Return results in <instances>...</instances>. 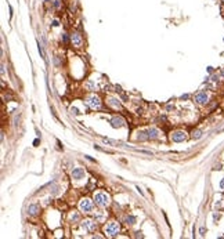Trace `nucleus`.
I'll return each instance as SVG.
<instances>
[{
  "instance_id": "20",
  "label": "nucleus",
  "mask_w": 224,
  "mask_h": 239,
  "mask_svg": "<svg viewBox=\"0 0 224 239\" xmlns=\"http://www.w3.org/2000/svg\"><path fill=\"white\" fill-rule=\"evenodd\" d=\"M102 141L107 142V144H111V145H114V144H116L115 141H112V140H109V138H102Z\"/></svg>"
},
{
  "instance_id": "23",
  "label": "nucleus",
  "mask_w": 224,
  "mask_h": 239,
  "mask_svg": "<svg viewBox=\"0 0 224 239\" xmlns=\"http://www.w3.org/2000/svg\"><path fill=\"white\" fill-rule=\"evenodd\" d=\"M62 39H64V42H65V43L68 42V37H66V35H65V33H64V35H62Z\"/></svg>"
},
{
  "instance_id": "7",
  "label": "nucleus",
  "mask_w": 224,
  "mask_h": 239,
  "mask_svg": "<svg viewBox=\"0 0 224 239\" xmlns=\"http://www.w3.org/2000/svg\"><path fill=\"white\" fill-rule=\"evenodd\" d=\"M71 42L73 46H76V47H80L82 43H83V40H82V36L78 33V32H75V33H72L71 35Z\"/></svg>"
},
{
  "instance_id": "16",
  "label": "nucleus",
  "mask_w": 224,
  "mask_h": 239,
  "mask_svg": "<svg viewBox=\"0 0 224 239\" xmlns=\"http://www.w3.org/2000/svg\"><path fill=\"white\" fill-rule=\"evenodd\" d=\"M37 48H39V53H40V57L43 58V60H46V55H45V51H43V46L40 44L39 42H37Z\"/></svg>"
},
{
  "instance_id": "22",
  "label": "nucleus",
  "mask_w": 224,
  "mask_h": 239,
  "mask_svg": "<svg viewBox=\"0 0 224 239\" xmlns=\"http://www.w3.org/2000/svg\"><path fill=\"white\" fill-rule=\"evenodd\" d=\"M220 189L224 191V178H221V181H220Z\"/></svg>"
},
{
  "instance_id": "10",
  "label": "nucleus",
  "mask_w": 224,
  "mask_h": 239,
  "mask_svg": "<svg viewBox=\"0 0 224 239\" xmlns=\"http://www.w3.org/2000/svg\"><path fill=\"white\" fill-rule=\"evenodd\" d=\"M111 123H112V127L118 129V127H122V126L125 124V120H123L122 118H119V116H115V118L111 119Z\"/></svg>"
},
{
  "instance_id": "13",
  "label": "nucleus",
  "mask_w": 224,
  "mask_h": 239,
  "mask_svg": "<svg viewBox=\"0 0 224 239\" xmlns=\"http://www.w3.org/2000/svg\"><path fill=\"white\" fill-rule=\"evenodd\" d=\"M108 104H109L111 106H114V108H119V106H120V102H119L118 98H109Z\"/></svg>"
},
{
  "instance_id": "15",
  "label": "nucleus",
  "mask_w": 224,
  "mask_h": 239,
  "mask_svg": "<svg viewBox=\"0 0 224 239\" xmlns=\"http://www.w3.org/2000/svg\"><path fill=\"white\" fill-rule=\"evenodd\" d=\"M201 137H202V131H201V130H194V131H192V138L199 140Z\"/></svg>"
},
{
  "instance_id": "8",
  "label": "nucleus",
  "mask_w": 224,
  "mask_h": 239,
  "mask_svg": "<svg viewBox=\"0 0 224 239\" xmlns=\"http://www.w3.org/2000/svg\"><path fill=\"white\" fill-rule=\"evenodd\" d=\"M187 138V135H185V133L184 131H174V133L171 134V140L176 142H181L184 141Z\"/></svg>"
},
{
  "instance_id": "14",
  "label": "nucleus",
  "mask_w": 224,
  "mask_h": 239,
  "mask_svg": "<svg viewBox=\"0 0 224 239\" xmlns=\"http://www.w3.org/2000/svg\"><path fill=\"white\" fill-rule=\"evenodd\" d=\"M125 222L127 225H133V224H136V217L134 216H127L125 218Z\"/></svg>"
},
{
  "instance_id": "2",
  "label": "nucleus",
  "mask_w": 224,
  "mask_h": 239,
  "mask_svg": "<svg viewBox=\"0 0 224 239\" xmlns=\"http://www.w3.org/2000/svg\"><path fill=\"white\" fill-rule=\"evenodd\" d=\"M105 234L108 236H115L119 234V224L118 222H109L105 225Z\"/></svg>"
},
{
  "instance_id": "21",
  "label": "nucleus",
  "mask_w": 224,
  "mask_h": 239,
  "mask_svg": "<svg viewBox=\"0 0 224 239\" xmlns=\"http://www.w3.org/2000/svg\"><path fill=\"white\" fill-rule=\"evenodd\" d=\"M54 7H55V9H60V7H61V1H60V0H55V1H54Z\"/></svg>"
},
{
  "instance_id": "11",
  "label": "nucleus",
  "mask_w": 224,
  "mask_h": 239,
  "mask_svg": "<svg viewBox=\"0 0 224 239\" xmlns=\"http://www.w3.org/2000/svg\"><path fill=\"white\" fill-rule=\"evenodd\" d=\"M39 210H40L39 204H29L28 206V214L29 216H36L39 213Z\"/></svg>"
},
{
  "instance_id": "1",
  "label": "nucleus",
  "mask_w": 224,
  "mask_h": 239,
  "mask_svg": "<svg viewBox=\"0 0 224 239\" xmlns=\"http://www.w3.org/2000/svg\"><path fill=\"white\" fill-rule=\"evenodd\" d=\"M94 202L100 207H105L109 203V196L105 192H97V194L94 195Z\"/></svg>"
},
{
  "instance_id": "25",
  "label": "nucleus",
  "mask_w": 224,
  "mask_h": 239,
  "mask_svg": "<svg viewBox=\"0 0 224 239\" xmlns=\"http://www.w3.org/2000/svg\"><path fill=\"white\" fill-rule=\"evenodd\" d=\"M46 1H50V0H46Z\"/></svg>"
},
{
  "instance_id": "18",
  "label": "nucleus",
  "mask_w": 224,
  "mask_h": 239,
  "mask_svg": "<svg viewBox=\"0 0 224 239\" xmlns=\"http://www.w3.org/2000/svg\"><path fill=\"white\" fill-rule=\"evenodd\" d=\"M71 112L73 114V115H79V114H80V112H79V109H78V108H75V106H72V108H71Z\"/></svg>"
},
{
  "instance_id": "17",
  "label": "nucleus",
  "mask_w": 224,
  "mask_h": 239,
  "mask_svg": "<svg viewBox=\"0 0 224 239\" xmlns=\"http://www.w3.org/2000/svg\"><path fill=\"white\" fill-rule=\"evenodd\" d=\"M86 87L89 90H94V83H93V82H87V83H86Z\"/></svg>"
},
{
  "instance_id": "5",
  "label": "nucleus",
  "mask_w": 224,
  "mask_h": 239,
  "mask_svg": "<svg viewBox=\"0 0 224 239\" xmlns=\"http://www.w3.org/2000/svg\"><path fill=\"white\" fill-rule=\"evenodd\" d=\"M79 207H80L82 212L90 213L91 210H93V203H91L90 199H82L80 203H79Z\"/></svg>"
},
{
  "instance_id": "6",
  "label": "nucleus",
  "mask_w": 224,
  "mask_h": 239,
  "mask_svg": "<svg viewBox=\"0 0 224 239\" xmlns=\"http://www.w3.org/2000/svg\"><path fill=\"white\" fill-rule=\"evenodd\" d=\"M207 101H209V97L205 91H199L197 96H195V102L197 104H201V105H205Z\"/></svg>"
},
{
  "instance_id": "24",
  "label": "nucleus",
  "mask_w": 224,
  "mask_h": 239,
  "mask_svg": "<svg viewBox=\"0 0 224 239\" xmlns=\"http://www.w3.org/2000/svg\"><path fill=\"white\" fill-rule=\"evenodd\" d=\"M53 27H58V21H54V22H53Z\"/></svg>"
},
{
  "instance_id": "3",
  "label": "nucleus",
  "mask_w": 224,
  "mask_h": 239,
  "mask_svg": "<svg viewBox=\"0 0 224 239\" xmlns=\"http://www.w3.org/2000/svg\"><path fill=\"white\" fill-rule=\"evenodd\" d=\"M86 102H87V105H89L90 108H93V109H97V108L101 106V100H100L97 96H90V97H87Z\"/></svg>"
},
{
  "instance_id": "12",
  "label": "nucleus",
  "mask_w": 224,
  "mask_h": 239,
  "mask_svg": "<svg viewBox=\"0 0 224 239\" xmlns=\"http://www.w3.org/2000/svg\"><path fill=\"white\" fill-rule=\"evenodd\" d=\"M147 135H148V138H151V140H155V138H158V130L156 129H148L147 130Z\"/></svg>"
},
{
  "instance_id": "19",
  "label": "nucleus",
  "mask_w": 224,
  "mask_h": 239,
  "mask_svg": "<svg viewBox=\"0 0 224 239\" xmlns=\"http://www.w3.org/2000/svg\"><path fill=\"white\" fill-rule=\"evenodd\" d=\"M72 221H78V220H79V214H78V213H75V214H72Z\"/></svg>"
},
{
  "instance_id": "9",
  "label": "nucleus",
  "mask_w": 224,
  "mask_h": 239,
  "mask_svg": "<svg viewBox=\"0 0 224 239\" xmlns=\"http://www.w3.org/2000/svg\"><path fill=\"white\" fill-rule=\"evenodd\" d=\"M72 177L75 178V180H80V178L84 177V170L82 167H76L72 170Z\"/></svg>"
},
{
  "instance_id": "4",
  "label": "nucleus",
  "mask_w": 224,
  "mask_h": 239,
  "mask_svg": "<svg viewBox=\"0 0 224 239\" xmlns=\"http://www.w3.org/2000/svg\"><path fill=\"white\" fill-rule=\"evenodd\" d=\"M97 221H94V220H90V218H87V220H84V221H82V228L86 231V232H91V231L96 230V224Z\"/></svg>"
}]
</instances>
